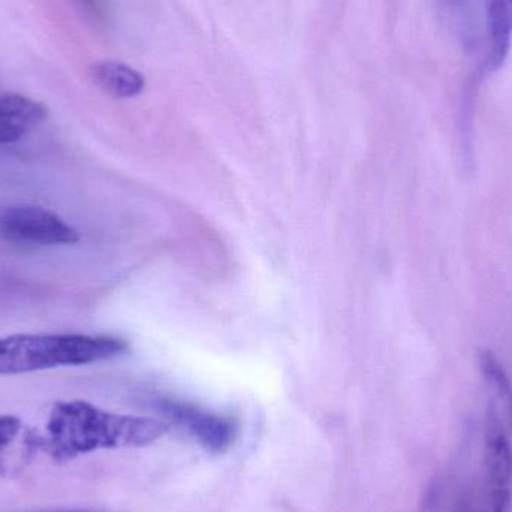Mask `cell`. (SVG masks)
Returning a JSON list of instances; mask_svg holds the SVG:
<instances>
[{
	"mask_svg": "<svg viewBox=\"0 0 512 512\" xmlns=\"http://www.w3.org/2000/svg\"><path fill=\"white\" fill-rule=\"evenodd\" d=\"M168 424L153 418L102 411L83 400L59 402L51 409L44 448L57 463L114 448L146 447L168 432Z\"/></svg>",
	"mask_w": 512,
	"mask_h": 512,
	"instance_id": "obj_1",
	"label": "cell"
},
{
	"mask_svg": "<svg viewBox=\"0 0 512 512\" xmlns=\"http://www.w3.org/2000/svg\"><path fill=\"white\" fill-rule=\"evenodd\" d=\"M128 351L117 337L84 334H14L0 337V376L56 367L86 366Z\"/></svg>",
	"mask_w": 512,
	"mask_h": 512,
	"instance_id": "obj_2",
	"label": "cell"
},
{
	"mask_svg": "<svg viewBox=\"0 0 512 512\" xmlns=\"http://www.w3.org/2000/svg\"><path fill=\"white\" fill-rule=\"evenodd\" d=\"M0 239L17 245L66 246L80 242V234L50 210L9 206L0 210Z\"/></svg>",
	"mask_w": 512,
	"mask_h": 512,
	"instance_id": "obj_3",
	"label": "cell"
},
{
	"mask_svg": "<svg viewBox=\"0 0 512 512\" xmlns=\"http://www.w3.org/2000/svg\"><path fill=\"white\" fill-rule=\"evenodd\" d=\"M512 450L510 436L486 433L483 495L478 512H511Z\"/></svg>",
	"mask_w": 512,
	"mask_h": 512,
	"instance_id": "obj_5",
	"label": "cell"
},
{
	"mask_svg": "<svg viewBox=\"0 0 512 512\" xmlns=\"http://www.w3.org/2000/svg\"><path fill=\"white\" fill-rule=\"evenodd\" d=\"M451 9H456L457 12H463V9L468 8L469 0H445Z\"/></svg>",
	"mask_w": 512,
	"mask_h": 512,
	"instance_id": "obj_11",
	"label": "cell"
},
{
	"mask_svg": "<svg viewBox=\"0 0 512 512\" xmlns=\"http://www.w3.org/2000/svg\"><path fill=\"white\" fill-rule=\"evenodd\" d=\"M86 2H89L90 5H95L96 6V3H98V0H86Z\"/></svg>",
	"mask_w": 512,
	"mask_h": 512,
	"instance_id": "obj_12",
	"label": "cell"
},
{
	"mask_svg": "<svg viewBox=\"0 0 512 512\" xmlns=\"http://www.w3.org/2000/svg\"><path fill=\"white\" fill-rule=\"evenodd\" d=\"M90 74L95 83L114 98H134L140 95L146 86L140 72L116 60H99L93 63Z\"/></svg>",
	"mask_w": 512,
	"mask_h": 512,
	"instance_id": "obj_8",
	"label": "cell"
},
{
	"mask_svg": "<svg viewBox=\"0 0 512 512\" xmlns=\"http://www.w3.org/2000/svg\"><path fill=\"white\" fill-rule=\"evenodd\" d=\"M158 409L171 423L194 436L210 453H225L236 442L239 427L236 421L224 415L213 414L192 403L171 399L159 400Z\"/></svg>",
	"mask_w": 512,
	"mask_h": 512,
	"instance_id": "obj_4",
	"label": "cell"
},
{
	"mask_svg": "<svg viewBox=\"0 0 512 512\" xmlns=\"http://www.w3.org/2000/svg\"><path fill=\"white\" fill-rule=\"evenodd\" d=\"M23 423L14 415H0V475L8 471L11 448L23 435Z\"/></svg>",
	"mask_w": 512,
	"mask_h": 512,
	"instance_id": "obj_10",
	"label": "cell"
},
{
	"mask_svg": "<svg viewBox=\"0 0 512 512\" xmlns=\"http://www.w3.org/2000/svg\"><path fill=\"white\" fill-rule=\"evenodd\" d=\"M487 29H489L490 72L498 71L508 54L512 42V0H489L487 8Z\"/></svg>",
	"mask_w": 512,
	"mask_h": 512,
	"instance_id": "obj_9",
	"label": "cell"
},
{
	"mask_svg": "<svg viewBox=\"0 0 512 512\" xmlns=\"http://www.w3.org/2000/svg\"><path fill=\"white\" fill-rule=\"evenodd\" d=\"M47 108L17 93L0 95V144L21 140L30 129L44 122Z\"/></svg>",
	"mask_w": 512,
	"mask_h": 512,
	"instance_id": "obj_7",
	"label": "cell"
},
{
	"mask_svg": "<svg viewBox=\"0 0 512 512\" xmlns=\"http://www.w3.org/2000/svg\"><path fill=\"white\" fill-rule=\"evenodd\" d=\"M480 370L486 393V430L510 435L512 430V385L505 367L489 349L480 352Z\"/></svg>",
	"mask_w": 512,
	"mask_h": 512,
	"instance_id": "obj_6",
	"label": "cell"
}]
</instances>
